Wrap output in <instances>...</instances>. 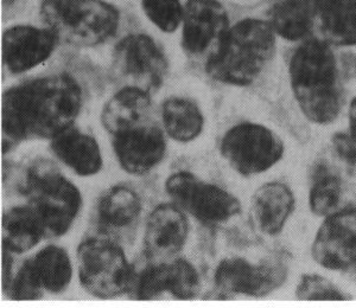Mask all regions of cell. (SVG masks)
Segmentation results:
<instances>
[{"label":"cell","mask_w":356,"mask_h":308,"mask_svg":"<svg viewBox=\"0 0 356 308\" xmlns=\"http://www.w3.org/2000/svg\"><path fill=\"white\" fill-rule=\"evenodd\" d=\"M81 89L68 75L41 77L3 96V152L10 142L51 139L73 127L81 110Z\"/></svg>","instance_id":"cell-1"},{"label":"cell","mask_w":356,"mask_h":308,"mask_svg":"<svg viewBox=\"0 0 356 308\" xmlns=\"http://www.w3.org/2000/svg\"><path fill=\"white\" fill-rule=\"evenodd\" d=\"M289 75L305 118L317 125L335 121L343 107V87L330 44L322 40L304 42L292 53Z\"/></svg>","instance_id":"cell-2"},{"label":"cell","mask_w":356,"mask_h":308,"mask_svg":"<svg viewBox=\"0 0 356 308\" xmlns=\"http://www.w3.org/2000/svg\"><path fill=\"white\" fill-rule=\"evenodd\" d=\"M275 33L268 22L243 19L229 28L208 61L206 70L216 81L248 85L275 56Z\"/></svg>","instance_id":"cell-3"},{"label":"cell","mask_w":356,"mask_h":308,"mask_svg":"<svg viewBox=\"0 0 356 308\" xmlns=\"http://www.w3.org/2000/svg\"><path fill=\"white\" fill-rule=\"evenodd\" d=\"M19 191L41 221L44 239L65 235L81 210V192L50 160L33 162L25 171Z\"/></svg>","instance_id":"cell-4"},{"label":"cell","mask_w":356,"mask_h":308,"mask_svg":"<svg viewBox=\"0 0 356 308\" xmlns=\"http://www.w3.org/2000/svg\"><path fill=\"white\" fill-rule=\"evenodd\" d=\"M42 17L57 40L95 46L117 33L120 15L104 0H43Z\"/></svg>","instance_id":"cell-5"},{"label":"cell","mask_w":356,"mask_h":308,"mask_svg":"<svg viewBox=\"0 0 356 308\" xmlns=\"http://www.w3.org/2000/svg\"><path fill=\"white\" fill-rule=\"evenodd\" d=\"M82 287L99 299H113L130 287L132 268L119 244L105 237L83 241L77 248Z\"/></svg>","instance_id":"cell-6"},{"label":"cell","mask_w":356,"mask_h":308,"mask_svg":"<svg viewBox=\"0 0 356 308\" xmlns=\"http://www.w3.org/2000/svg\"><path fill=\"white\" fill-rule=\"evenodd\" d=\"M228 165L239 175H260L283 158L285 147L282 139L267 127L243 122L228 130L220 146Z\"/></svg>","instance_id":"cell-7"},{"label":"cell","mask_w":356,"mask_h":308,"mask_svg":"<svg viewBox=\"0 0 356 308\" xmlns=\"http://www.w3.org/2000/svg\"><path fill=\"white\" fill-rule=\"evenodd\" d=\"M168 71L162 50L151 37L130 35L115 45L111 74L122 88H136L152 94L162 87Z\"/></svg>","instance_id":"cell-8"},{"label":"cell","mask_w":356,"mask_h":308,"mask_svg":"<svg viewBox=\"0 0 356 308\" xmlns=\"http://www.w3.org/2000/svg\"><path fill=\"white\" fill-rule=\"evenodd\" d=\"M165 191L177 207L206 225L227 222L241 211L239 199L231 192L186 171L169 177Z\"/></svg>","instance_id":"cell-9"},{"label":"cell","mask_w":356,"mask_h":308,"mask_svg":"<svg viewBox=\"0 0 356 308\" xmlns=\"http://www.w3.org/2000/svg\"><path fill=\"white\" fill-rule=\"evenodd\" d=\"M321 267L356 281V207H342L324 217L312 246Z\"/></svg>","instance_id":"cell-10"},{"label":"cell","mask_w":356,"mask_h":308,"mask_svg":"<svg viewBox=\"0 0 356 308\" xmlns=\"http://www.w3.org/2000/svg\"><path fill=\"white\" fill-rule=\"evenodd\" d=\"M288 279V267L280 259L258 264L243 257H228L215 271V288L221 299L233 296L263 298L282 287Z\"/></svg>","instance_id":"cell-11"},{"label":"cell","mask_w":356,"mask_h":308,"mask_svg":"<svg viewBox=\"0 0 356 308\" xmlns=\"http://www.w3.org/2000/svg\"><path fill=\"white\" fill-rule=\"evenodd\" d=\"M228 30V16L219 1L188 0L184 8L182 33L183 49L186 53L200 56L209 51L211 56Z\"/></svg>","instance_id":"cell-12"},{"label":"cell","mask_w":356,"mask_h":308,"mask_svg":"<svg viewBox=\"0 0 356 308\" xmlns=\"http://www.w3.org/2000/svg\"><path fill=\"white\" fill-rule=\"evenodd\" d=\"M201 282L194 266L186 259L151 264L139 275L136 284L138 300H154L169 292L178 300H193L200 293Z\"/></svg>","instance_id":"cell-13"},{"label":"cell","mask_w":356,"mask_h":308,"mask_svg":"<svg viewBox=\"0 0 356 308\" xmlns=\"http://www.w3.org/2000/svg\"><path fill=\"white\" fill-rule=\"evenodd\" d=\"M189 225L186 215L176 204H161L146 222L144 250L154 264L168 262L182 250Z\"/></svg>","instance_id":"cell-14"},{"label":"cell","mask_w":356,"mask_h":308,"mask_svg":"<svg viewBox=\"0 0 356 308\" xmlns=\"http://www.w3.org/2000/svg\"><path fill=\"white\" fill-rule=\"evenodd\" d=\"M113 148L122 170L130 175H145L165 157V137L151 121L113 137Z\"/></svg>","instance_id":"cell-15"},{"label":"cell","mask_w":356,"mask_h":308,"mask_svg":"<svg viewBox=\"0 0 356 308\" xmlns=\"http://www.w3.org/2000/svg\"><path fill=\"white\" fill-rule=\"evenodd\" d=\"M142 214V202L130 187H114L97 200L95 222L102 237L118 243L134 236Z\"/></svg>","instance_id":"cell-16"},{"label":"cell","mask_w":356,"mask_h":308,"mask_svg":"<svg viewBox=\"0 0 356 308\" xmlns=\"http://www.w3.org/2000/svg\"><path fill=\"white\" fill-rule=\"evenodd\" d=\"M57 37L51 30L18 25L3 37V60L11 73L21 74L47 61L55 50Z\"/></svg>","instance_id":"cell-17"},{"label":"cell","mask_w":356,"mask_h":308,"mask_svg":"<svg viewBox=\"0 0 356 308\" xmlns=\"http://www.w3.org/2000/svg\"><path fill=\"white\" fill-rule=\"evenodd\" d=\"M295 205V195L286 184L266 182L252 197V223L264 235L277 236L288 223Z\"/></svg>","instance_id":"cell-18"},{"label":"cell","mask_w":356,"mask_h":308,"mask_svg":"<svg viewBox=\"0 0 356 308\" xmlns=\"http://www.w3.org/2000/svg\"><path fill=\"white\" fill-rule=\"evenodd\" d=\"M150 94L136 88H122L106 103L102 126L113 137L151 122Z\"/></svg>","instance_id":"cell-19"},{"label":"cell","mask_w":356,"mask_h":308,"mask_svg":"<svg viewBox=\"0 0 356 308\" xmlns=\"http://www.w3.org/2000/svg\"><path fill=\"white\" fill-rule=\"evenodd\" d=\"M50 148L65 165L82 177L97 175L102 167V150L97 140L76 128L51 139Z\"/></svg>","instance_id":"cell-20"},{"label":"cell","mask_w":356,"mask_h":308,"mask_svg":"<svg viewBox=\"0 0 356 308\" xmlns=\"http://www.w3.org/2000/svg\"><path fill=\"white\" fill-rule=\"evenodd\" d=\"M314 12L324 42L336 46L356 45V0H322Z\"/></svg>","instance_id":"cell-21"},{"label":"cell","mask_w":356,"mask_h":308,"mask_svg":"<svg viewBox=\"0 0 356 308\" xmlns=\"http://www.w3.org/2000/svg\"><path fill=\"white\" fill-rule=\"evenodd\" d=\"M344 180L332 164L320 160L310 173L309 207L315 216L327 217L342 209Z\"/></svg>","instance_id":"cell-22"},{"label":"cell","mask_w":356,"mask_h":308,"mask_svg":"<svg viewBox=\"0 0 356 308\" xmlns=\"http://www.w3.org/2000/svg\"><path fill=\"white\" fill-rule=\"evenodd\" d=\"M42 239L44 230L41 221L31 207H17L3 217V246L13 254H23L33 249Z\"/></svg>","instance_id":"cell-23"},{"label":"cell","mask_w":356,"mask_h":308,"mask_svg":"<svg viewBox=\"0 0 356 308\" xmlns=\"http://www.w3.org/2000/svg\"><path fill=\"white\" fill-rule=\"evenodd\" d=\"M315 12L308 0H280L270 11L275 35L290 42L302 41L312 33Z\"/></svg>","instance_id":"cell-24"},{"label":"cell","mask_w":356,"mask_h":308,"mask_svg":"<svg viewBox=\"0 0 356 308\" xmlns=\"http://www.w3.org/2000/svg\"><path fill=\"white\" fill-rule=\"evenodd\" d=\"M162 119L168 135L179 142H189L197 138L204 125L199 107L188 99L165 100L162 105Z\"/></svg>","instance_id":"cell-25"},{"label":"cell","mask_w":356,"mask_h":308,"mask_svg":"<svg viewBox=\"0 0 356 308\" xmlns=\"http://www.w3.org/2000/svg\"><path fill=\"white\" fill-rule=\"evenodd\" d=\"M33 267L45 291L58 294L68 287L73 277V267L65 249L48 246L33 259Z\"/></svg>","instance_id":"cell-26"},{"label":"cell","mask_w":356,"mask_h":308,"mask_svg":"<svg viewBox=\"0 0 356 308\" xmlns=\"http://www.w3.org/2000/svg\"><path fill=\"white\" fill-rule=\"evenodd\" d=\"M296 298L304 301H347L352 298L334 282L317 274H303L296 287Z\"/></svg>","instance_id":"cell-27"},{"label":"cell","mask_w":356,"mask_h":308,"mask_svg":"<svg viewBox=\"0 0 356 308\" xmlns=\"http://www.w3.org/2000/svg\"><path fill=\"white\" fill-rule=\"evenodd\" d=\"M142 5L146 17L164 33H174L183 21L179 0H143Z\"/></svg>","instance_id":"cell-28"},{"label":"cell","mask_w":356,"mask_h":308,"mask_svg":"<svg viewBox=\"0 0 356 308\" xmlns=\"http://www.w3.org/2000/svg\"><path fill=\"white\" fill-rule=\"evenodd\" d=\"M42 286L36 269L33 267V259L25 261L17 275L11 280L8 286V296L13 300H37L42 296Z\"/></svg>","instance_id":"cell-29"},{"label":"cell","mask_w":356,"mask_h":308,"mask_svg":"<svg viewBox=\"0 0 356 308\" xmlns=\"http://www.w3.org/2000/svg\"><path fill=\"white\" fill-rule=\"evenodd\" d=\"M348 120V130L336 133L332 137V147L339 158L356 166V98L349 105Z\"/></svg>","instance_id":"cell-30"},{"label":"cell","mask_w":356,"mask_h":308,"mask_svg":"<svg viewBox=\"0 0 356 308\" xmlns=\"http://www.w3.org/2000/svg\"><path fill=\"white\" fill-rule=\"evenodd\" d=\"M11 252H8L4 249V288L8 289V286L11 284V269H13V257H11Z\"/></svg>","instance_id":"cell-31"},{"label":"cell","mask_w":356,"mask_h":308,"mask_svg":"<svg viewBox=\"0 0 356 308\" xmlns=\"http://www.w3.org/2000/svg\"><path fill=\"white\" fill-rule=\"evenodd\" d=\"M309 4L312 5V10H314V8H315L316 5L318 4V3H321L322 0H308Z\"/></svg>","instance_id":"cell-32"}]
</instances>
